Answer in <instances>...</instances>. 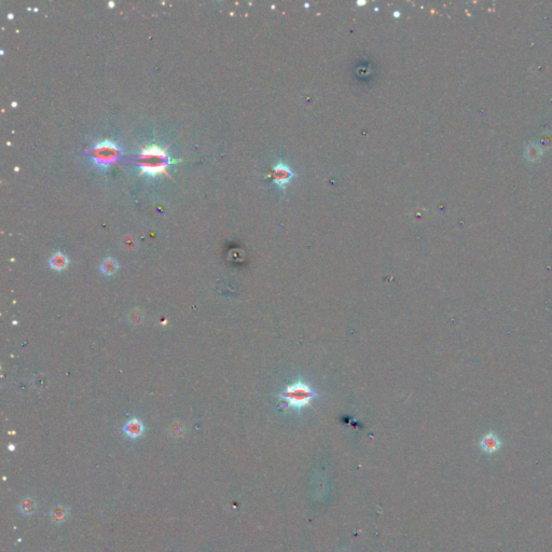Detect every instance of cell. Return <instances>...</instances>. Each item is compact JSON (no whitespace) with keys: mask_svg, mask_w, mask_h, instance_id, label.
<instances>
[{"mask_svg":"<svg viewBox=\"0 0 552 552\" xmlns=\"http://www.w3.org/2000/svg\"><path fill=\"white\" fill-rule=\"evenodd\" d=\"M273 176H274V181L276 185H278L280 188L284 189L286 187L287 183L294 178L295 173L291 171L289 165L280 161V162H278L273 166Z\"/></svg>","mask_w":552,"mask_h":552,"instance_id":"4","label":"cell"},{"mask_svg":"<svg viewBox=\"0 0 552 552\" xmlns=\"http://www.w3.org/2000/svg\"><path fill=\"white\" fill-rule=\"evenodd\" d=\"M120 155L121 151L116 144L111 141H104L93 147V149L91 150L90 157L93 160L95 165L106 170L112 163L116 162Z\"/></svg>","mask_w":552,"mask_h":552,"instance_id":"3","label":"cell"},{"mask_svg":"<svg viewBox=\"0 0 552 552\" xmlns=\"http://www.w3.org/2000/svg\"><path fill=\"white\" fill-rule=\"evenodd\" d=\"M138 162L142 167V174L157 176L161 173H166V167L170 164V158L162 148L151 146L143 149Z\"/></svg>","mask_w":552,"mask_h":552,"instance_id":"2","label":"cell"},{"mask_svg":"<svg viewBox=\"0 0 552 552\" xmlns=\"http://www.w3.org/2000/svg\"><path fill=\"white\" fill-rule=\"evenodd\" d=\"M144 320V313L141 309H134L128 314V321L132 325H140Z\"/></svg>","mask_w":552,"mask_h":552,"instance_id":"11","label":"cell"},{"mask_svg":"<svg viewBox=\"0 0 552 552\" xmlns=\"http://www.w3.org/2000/svg\"><path fill=\"white\" fill-rule=\"evenodd\" d=\"M36 508H37V505H36V502L33 500V498H24L23 500L19 506V509L20 511L23 513V515L25 516H32L35 513L36 511Z\"/></svg>","mask_w":552,"mask_h":552,"instance_id":"10","label":"cell"},{"mask_svg":"<svg viewBox=\"0 0 552 552\" xmlns=\"http://www.w3.org/2000/svg\"><path fill=\"white\" fill-rule=\"evenodd\" d=\"M69 265V259L63 254V252H55L50 259V266L51 269L55 271H63L67 269Z\"/></svg>","mask_w":552,"mask_h":552,"instance_id":"7","label":"cell"},{"mask_svg":"<svg viewBox=\"0 0 552 552\" xmlns=\"http://www.w3.org/2000/svg\"><path fill=\"white\" fill-rule=\"evenodd\" d=\"M315 397L316 394L309 383L297 380L282 390L280 401L286 410L301 411L311 405Z\"/></svg>","mask_w":552,"mask_h":552,"instance_id":"1","label":"cell"},{"mask_svg":"<svg viewBox=\"0 0 552 552\" xmlns=\"http://www.w3.org/2000/svg\"><path fill=\"white\" fill-rule=\"evenodd\" d=\"M123 432L127 437H129V438L135 439V438H138V437H141L144 434L145 427H144V424H143V422L141 420L132 419V420H129L127 423L124 425Z\"/></svg>","mask_w":552,"mask_h":552,"instance_id":"6","label":"cell"},{"mask_svg":"<svg viewBox=\"0 0 552 552\" xmlns=\"http://www.w3.org/2000/svg\"><path fill=\"white\" fill-rule=\"evenodd\" d=\"M68 515H69V509L66 508V507H63V506H57V507L53 508L50 512L51 520L55 524L63 523L64 521L67 519Z\"/></svg>","mask_w":552,"mask_h":552,"instance_id":"8","label":"cell"},{"mask_svg":"<svg viewBox=\"0 0 552 552\" xmlns=\"http://www.w3.org/2000/svg\"><path fill=\"white\" fill-rule=\"evenodd\" d=\"M479 444L483 452H486L488 454H494L497 451H500L502 441L495 433H488L482 437Z\"/></svg>","mask_w":552,"mask_h":552,"instance_id":"5","label":"cell"},{"mask_svg":"<svg viewBox=\"0 0 552 552\" xmlns=\"http://www.w3.org/2000/svg\"><path fill=\"white\" fill-rule=\"evenodd\" d=\"M118 262L114 260L113 258L111 257H108L106 258L104 261L102 262L101 264V271L103 274L107 275V276H111L113 274H116V272L118 271Z\"/></svg>","mask_w":552,"mask_h":552,"instance_id":"9","label":"cell"},{"mask_svg":"<svg viewBox=\"0 0 552 552\" xmlns=\"http://www.w3.org/2000/svg\"><path fill=\"white\" fill-rule=\"evenodd\" d=\"M170 434L175 438H179L185 434V426L180 422H174L170 427Z\"/></svg>","mask_w":552,"mask_h":552,"instance_id":"12","label":"cell"}]
</instances>
